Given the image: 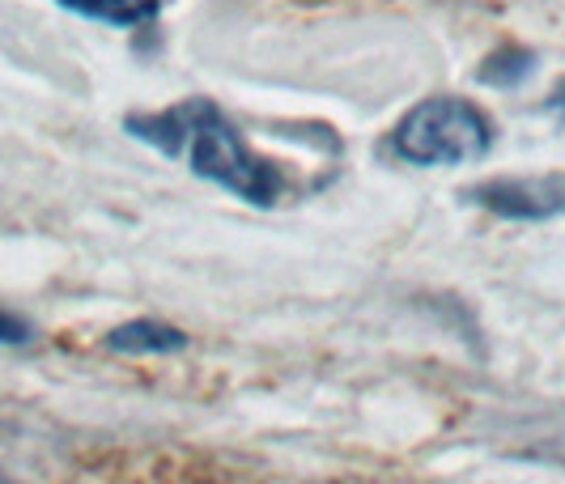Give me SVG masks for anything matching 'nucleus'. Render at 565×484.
<instances>
[{"instance_id": "423d86ee", "label": "nucleus", "mask_w": 565, "mask_h": 484, "mask_svg": "<svg viewBox=\"0 0 565 484\" xmlns=\"http://www.w3.org/2000/svg\"><path fill=\"white\" fill-rule=\"evenodd\" d=\"M532 64H536V56H532V52H523V47H502L498 56H489L481 64V82H484V86L510 89V86H519V82L532 73Z\"/></svg>"}, {"instance_id": "f257e3e1", "label": "nucleus", "mask_w": 565, "mask_h": 484, "mask_svg": "<svg viewBox=\"0 0 565 484\" xmlns=\"http://www.w3.org/2000/svg\"><path fill=\"white\" fill-rule=\"evenodd\" d=\"M132 132L145 141L162 144L167 153H183L196 174L222 183L226 192L252 200V204H277V196H281L277 166L255 158L247 141L238 137V128L204 98H192V103H183L167 115L132 119Z\"/></svg>"}, {"instance_id": "7ed1b4c3", "label": "nucleus", "mask_w": 565, "mask_h": 484, "mask_svg": "<svg viewBox=\"0 0 565 484\" xmlns=\"http://www.w3.org/2000/svg\"><path fill=\"white\" fill-rule=\"evenodd\" d=\"M472 200L493 208L498 217L514 222H544L565 213V174H536V179H489L472 187Z\"/></svg>"}, {"instance_id": "1a4fd4ad", "label": "nucleus", "mask_w": 565, "mask_h": 484, "mask_svg": "<svg viewBox=\"0 0 565 484\" xmlns=\"http://www.w3.org/2000/svg\"><path fill=\"white\" fill-rule=\"evenodd\" d=\"M0 484H9V481H4V476H0Z\"/></svg>"}, {"instance_id": "20e7f679", "label": "nucleus", "mask_w": 565, "mask_h": 484, "mask_svg": "<svg viewBox=\"0 0 565 484\" xmlns=\"http://www.w3.org/2000/svg\"><path fill=\"white\" fill-rule=\"evenodd\" d=\"M107 344L115 353H179V348H188V336L170 323H158V319H137V323L111 332Z\"/></svg>"}, {"instance_id": "6e6552de", "label": "nucleus", "mask_w": 565, "mask_h": 484, "mask_svg": "<svg viewBox=\"0 0 565 484\" xmlns=\"http://www.w3.org/2000/svg\"><path fill=\"white\" fill-rule=\"evenodd\" d=\"M544 111L553 115V119H562L565 123V82L557 89H553V94H548V103H544Z\"/></svg>"}, {"instance_id": "0eeeda50", "label": "nucleus", "mask_w": 565, "mask_h": 484, "mask_svg": "<svg viewBox=\"0 0 565 484\" xmlns=\"http://www.w3.org/2000/svg\"><path fill=\"white\" fill-rule=\"evenodd\" d=\"M22 341H30V327L18 314L0 311V344H22Z\"/></svg>"}, {"instance_id": "f03ea898", "label": "nucleus", "mask_w": 565, "mask_h": 484, "mask_svg": "<svg viewBox=\"0 0 565 484\" xmlns=\"http://www.w3.org/2000/svg\"><path fill=\"white\" fill-rule=\"evenodd\" d=\"M493 128L463 98H429L399 119L396 153L413 166H463L489 153Z\"/></svg>"}, {"instance_id": "39448f33", "label": "nucleus", "mask_w": 565, "mask_h": 484, "mask_svg": "<svg viewBox=\"0 0 565 484\" xmlns=\"http://www.w3.org/2000/svg\"><path fill=\"white\" fill-rule=\"evenodd\" d=\"M60 4L77 9L85 18H98V22H115V26H137L158 13V0H60Z\"/></svg>"}]
</instances>
